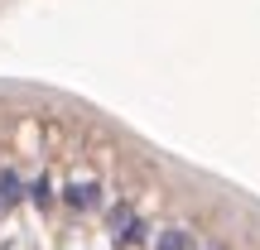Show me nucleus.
Instances as JSON below:
<instances>
[{
	"mask_svg": "<svg viewBox=\"0 0 260 250\" xmlns=\"http://www.w3.org/2000/svg\"><path fill=\"white\" fill-rule=\"evenodd\" d=\"M0 250H260V193L82 92L0 77Z\"/></svg>",
	"mask_w": 260,
	"mask_h": 250,
	"instance_id": "1",
	"label": "nucleus"
},
{
	"mask_svg": "<svg viewBox=\"0 0 260 250\" xmlns=\"http://www.w3.org/2000/svg\"><path fill=\"white\" fill-rule=\"evenodd\" d=\"M19 5H24V0H0V19H5V15H15Z\"/></svg>",
	"mask_w": 260,
	"mask_h": 250,
	"instance_id": "2",
	"label": "nucleus"
}]
</instances>
